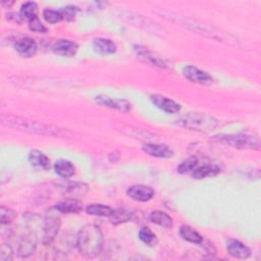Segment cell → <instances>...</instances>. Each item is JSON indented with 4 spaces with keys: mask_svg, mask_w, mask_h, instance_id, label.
<instances>
[{
    "mask_svg": "<svg viewBox=\"0 0 261 261\" xmlns=\"http://www.w3.org/2000/svg\"><path fill=\"white\" fill-rule=\"evenodd\" d=\"M1 121L4 125L18 129L20 132H25L36 135L53 136V137H69L71 133L68 129L62 128L60 126L47 124L35 120H30L28 118H22L19 116L4 114L1 116Z\"/></svg>",
    "mask_w": 261,
    "mask_h": 261,
    "instance_id": "cell-1",
    "label": "cell"
},
{
    "mask_svg": "<svg viewBox=\"0 0 261 261\" xmlns=\"http://www.w3.org/2000/svg\"><path fill=\"white\" fill-rule=\"evenodd\" d=\"M76 248L79 253L85 258H95L99 255L103 247V234L95 224L85 225L77 233Z\"/></svg>",
    "mask_w": 261,
    "mask_h": 261,
    "instance_id": "cell-2",
    "label": "cell"
},
{
    "mask_svg": "<svg viewBox=\"0 0 261 261\" xmlns=\"http://www.w3.org/2000/svg\"><path fill=\"white\" fill-rule=\"evenodd\" d=\"M178 124L193 132L209 133L216 128L218 121L212 115L202 112H189L180 116Z\"/></svg>",
    "mask_w": 261,
    "mask_h": 261,
    "instance_id": "cell-3",
    "label": "cell"
},
{
    "mask_svg": "<svg viewBox=\"0 0 261 261\" xmlns=\"http://www.w3.org/2000/svg\"><path fill=\"white\" fill-rule=\"evenodd\" d=\"M214 141L230 146L240 150H260V140L256 136L247 134H230V135H216L213 137Z\"/></svg>",
    "mask_w": 261,
    "mask_h": 261,
    "instance_id": "cell-4",
    "label": "cell"
},
{
    "mask_svg": "<svg viewBox=\"0 0 261 261\" xmlns=\"http://www.w3.org/2000/svg\"><path fill=\"white\" fill-rule=\"evenodd\" d=\"M57 212L58 211L54 208V209L47 210L45 214L44 221H43V238H42V243L45 246L51 245V243L55 240V238L58 234V231L61 225V220Z\"/></svg>",
    "mask_w": 261,
    "mask_h": 261,
    "instance_id": "cell-5",
    "label": "cell"
},
{
    "mask_svg": "<svg viewBox=\"0 0 261 261\" xmlns=\"http://www.w3.org/2000/svg\"><path fill=\"white\" fill-rule=\"evenodd\" d=\"M134 51L138 58L143 62L159 68H168L167 62L161 56H159L157 53L150 50L149 48L142 45H135Z\"/></svg>",
    "mask_w": 261,
    "mask_h": 261,
    "instance_id": "cell-6",
    "label": "cell"
},
{
    "mask_svg": "<svg viewBox=\"0 0 261 261\" xmlns=\"http://www.w3.org/2000/svg\"><path fill=\"white\" fill-rule=\"evenodd\" d=\"M94 100L100 106L118 110L120 112H128L133 108L132 103L125 99L113 98L106 95H98L94 98Z\"/></svg>",
    "mask_w": 261,
    "mask_h": 261,
    "instance_id": "cell-7",
    "label": "cell"
},
{
    "mask_svg": "<svg viewBox=\"0 0 261 261\" xmlns=\"http://www.w3.org/2000/svg\"><path fill=\"white\" fill-rule=\"evenodd\" d=\"M182 75L192 83L200 85H211L214 82V79L207 72L194 65H186L182 67Z\"/></svg>",
    "mask_w": 261,
    "mask_h": 261,
    "instance_id": "cell-8",
    "label": "cell"
},
{
    "mask_svg": "<svg viewBox=\"0 0 261 261\" xmlns=\"http://www.w3.org/2000/svg\"><path fill=\"white\" fill-rule=\"evenodd\" d=\"M38 238L33 231H29L21 236V239L18 244L17 254L20 258H28L34 254L37 247Z\"/></svg>",
    "mask_w": 261,
    "mask_h": 261,
    "instance_id": "cell-9",
    "label": "cell"
},
{
    "mask_svg": "<svg viewBox=\"0 0 261 261\" xmlns=\"http://www.w3.org/2000/svg\"><path fill=\"white\" fill-rule=\"evenodd\" d=\"M150 101L160 110L167 112V113H177L180 110V105L176 103L175 101L159 95V94H153L150 96Z\"/></svg>",
    "mask_w": 261,
    "mask_h": 261,
    "instance_id": "cell-10",
    "label": "cell"
},
{
    "mask_svg": "<svg viewBox=\"0 0 261 261\" xmlns=\"http://www.w3.org/2000/svg\"><path fill=\"white\" fill-rule=\"evenodd\" d=\"M126 195L139 202H147L154 196V190L145 185H134L126 190Z\"/></svg>",
    "mask_w": 261,
    "mask_h": 261,
    "instance_id": "cell-11",
    "label": "cell"
},
{
    "mask_svg": "<svg viewBox=\"0 0 261 261\" xmlns=\"http://www.w3.org/2000/svg\"><path fill=\"white\" fill-rule=\"evenodd\" d=\"M14 49L20 56L24 58H30L37 53L38 45L35 42V40H33L32 38L25 37V38L18 39L14 43Z\"/></svg>",
    "mask_w": 261,
    "mask_h": 261,
    "instance_id": "cell-12",
    "label": "cell"
},
{
    "mask_svg": "<svg viewBox=\"0 0 261 261\" xmlns=\"http://www.w3.org/2000/svg\"><path fill=\"white\" fill-rule=\"evenodd\" d=\"M226 251L230 256L238 259H247L251 255L250 248L236 239H229L226 241Z\"/></svg>",
    "mask_w": 261,
    "mask_h": 261,
    "instance_id": "cell-13",
    "label": "cell"
},
{
    "mask_svg": "<svg viewBox=\"0 0 261 261\" xmlns=\"http://www.w3.org/2000/svg\"><path fill=\"white\" fill-rule=\"evenodd\" d=\"M52 51L63 57H72L77 51V44L70 40L60 39L53 44Z\"/></svg>",
    "mask_w": 261,
    "mask_h": 261,
    "instance_id": "cell-14",
    "label": "cell"
},
{
    "mask_svg": "<svg viewBox=\"0 0 261 261\" xmlns=\"http://www.w3.org/2000/svg\"><path fill=\"white\" fill-rule=\"evenodd\" d=\"M143 151L156 158H170L173 156V151L168 146L162 144L147 143L143 146Z\"/></svg>",
    "mask_w": 261,
    "mask_h": 261,
    "instance_id": "cell-15",
    "label": "cell"
},
{
    "mask_svg": "<svg viewBox=\"0 0 261 261\" xmlns=\"http://www.w3.org/2000/svg\"><path fill=\"white\" fill-rule=\"evenodd\" d=\"M58 212L64 214L79 213L83 209V203L74 198H68L58 202L54 207Z\"/></svg>",
    "mask_w": 261,
    "mask_h": 261,
    "instance_id": "cell-16",
    "label": "cell"
},
{
    "mask_svg": "<svg viewBox=\"0 0 261 261\" xmlns=\"http://www.w3.org/2000/svg\"><path fill=\"white\" fill-rule=\"evenodd\" d=\"M29 162L33 167L40 168L43 170L50 169L49 158L39 150H33L29 153Z\"/></svg>",
    "mask_w": 261,
    "mask_h": 261,
    "instance_id": "cell-17",
    "label": "cell"
},
{
    "mask_svg": "<svg viewBox=\"0 0 261 261\" xmlns=\"http://www.w3.org/2000/svg\"><path fill=\"white\" fill-rule=\"evenodd\" d=\"M93 48L100 54H113L116 52V45L105 38H96L93 41Z\"/></svg>",
    "mask_w": 261,
    "mask_h": 261,
    "instance_id": "cell-18",
    "label": "cell"
},
{
    "mask_svg": "<svg viewBox=\"0 0 261 261\" xmlns=\"http://www.w3.org/2000/svg\"><path fill=\"white\" fill-rule=\"evenodd\" d=\"M220 172V168L216 164H205L202 166H198L191 174L194 178L202 179L205 177L215 176Z\"/></svg>",
    "mask_w": 261,
    "mask_h": 261,
    "instance_id": "cell-19",
    "label": "cell"
},
{
    "mask_svg": "<svg viewBox=\"0 0 261 261\" xmlns=\"http://www.w3.org/2000/svg\"><path fill=\"white\" fill-rule=\"evenodd\" d=\"M54 170L59 176L63 178H69L75 173L74 165L65 159L57 160L54 164Z\"/></svg>",
    "mask_w": 261,
    "mask_h": 261,
    "instance_id": "cell-20",
    "label": "cell"
},
{
    "mask_svg": "<svg viewBox=\"0 0 261 261\" xmlns=\"http://www.w3.org/2000/svg\"><path fill=\"white\" fill-rule=\"evenodd\" d=\"M149 218H150L151 222H153L161 227L170 228L172 226V218L163 211L155 210V211L151 212Z\"/></svg>",
    "mask_w": 261,
    "mask_h": 261,
    "instance_id": "cell-21",
    "label": "cell"
},
{
    "mask_svg": "<svg viewBox=\"0 0 261 261\" xmlns=\"http://www.w3.org/2000/svg\"><path fill=\"white\" fill-rule=\"evenodd\" d=\"M178 232L180 237L187 242H190L193 244H201L203 242L202 236L189 225H181Z\"/></svg>",
    "mask_w": 261,
    "mask_h": 261,
    "instance_id": "cell-22",
    "label": "cell"
},
{
    "mask_svg": "<svg viewBox=\"0 0 261 261\" xmlns=\"http://www.w3.org/2000/svg\"><path fill=\"white\" fill-rule=\"evenodd\" d=\"M38 5L35 2L29 1L21 5L19 10V18L24 19L28 22L38 17Z\"/></svg>",
    "mask_w": 261,
    "mask_h": 261,
    "instance_id": "cell-23",
    "label": "cell"
},
{
    "mask_svg": "<svg viewBox=\"0 0 261 261\" xmlns=\"http://www.w3.org/2000/svg\"><path fill=\"white\" fill-rule=\"evenodd\" d=\"M132 216H133V212L130 210H127L125 208H118L112 211V213L109 216V220L112 224L118 225L130 220Z\"/></svg>",
    "mask_w": 261,
    "mask_h": 261,
    "instance_id": "cell-24",
    "label": "cell"
},
{
    "mask_svg": "<svg viewBox=\"0 0 261 261\" xmlns=\"http://www.w3.org/2000/svg\"><path fill=\"white\" fill-rule=\"evenodd\" d=\"M112 209L109 206L102 205V204H92L87 206L86 212L89 215H94V216H106L109 217L110 214L112 213Z\"/></svg>",
    "mask_w": 261,
    "mask_h": 261,
    "instance_id": "cell-25",
    "label": "cell"
},
{
    "mask_svg": "<svg viewBox=\"0 0 261 261\" xmlns=\"http://www.w3.org/2000/svg\"><path fill=\"white\" fill-rule=\"evenodd\" d=\"M198 167V159L194 156H191L189 158H186L181 163L177 166L176 170L178 173L185 174V173H192L196 168Z\"/></svg>",
    "mask_w": 261,
    "mask_h": 261,
    "instance_id": "cell-26",
    "label": "cell"
},
{
    "mask_svg": "<svg viewBox=\"0 0 261 261\" xmlns=\"http://www.w3.org/2000/svg\"><path fill=\"white\" fill-rule=\"evenodd\" d=\"M139 239L146 245L153 246L156 243V234L148 227H142L139 231Z\"/></svg>",
    "mask_w": 261,
    "mask_h": 261,
    "instance_id": "cell-27",
    "label": "cell"
},
{
    "mask_svg": "<svg viewBox=\"0 0 261 261\" xmlns=\"http://www.w3.org/2000/svg\"><path fill=\"white\" fill-rule=\"evenodd\" d=\"M16 212L8 207L1 206L0 208V222L1 224H8L16 218Z\"/></svg>",
    "mask_w": 261,
    "mask_h": 261,
    "instance_id": "cell-28",
    "label": "cell"
},
{
    "mask_svg": "<svg viewBox=\"0 0 261 261\" xmlns=\"http://www.w3.org/2000/svg\"><path fill=\"white\" fill-rule=\"evenodd\" d=\"M43 17L49 23H56L63 19V16H62V13L60 10H54V9H49V8L44 9Z\"/></svg>",
    "mask_w": 261,
    "mask_h": 261,
    "instance_id": "cell-29",
    "label": "cell"
},
{
    "mask_svg": "<svg viewBox=\"0 0 261 261\" xmlns=\"http://www.w3.org/2000/svg\"><path fill=\"white\" fill-rule=\"evenodd\" d=\"M62 13L63 19L67 20V21H71L74 19L75 14L77 12V7L73 6V5H67L65 7H62L61 9H59Z\"/></svg>",
    "mask_w": 261,
    "mask_h": 261,
    "instance_id": "cell-30",
    "label": "cell"
},
{
    "mask_svg": "<svg viewBox=\"0 0 261 261\" xmlns=\"http://www.w3.org/2000/svg\"><path fill=\"white\" fill-rule=\"evenodd\" d=\"M13 259V251L7 244L1 245L0 248V261H10Z\"/></svg>",
    "mask_w": 261,
    "mask_h": 261,
    "instance_id": "cell-31",
    "label": "cell"
},
{
    "mask_svg": "<svg viewBox=\"0 0 261 261\" xmlns=\"http://www.w3.org/2000/svg\"><path fill=\"white\" fill-rule=\"evenodd\" d=\"M29 29L36 33H46L47 32V29L45 28V25L41 22V20L38 17L29 21Z\"/></svg>",
    "mask_w": 261,
    "mask_h": 261,
    "instance_id": "cell-32",
    "label": "cell"
}]
</instances>
